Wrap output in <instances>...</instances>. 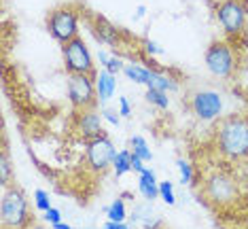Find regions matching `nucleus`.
Listing matches in <instances>:
<instances>
[{
    "mask_svg": "<svg viewBox=\"0 0 248 229\" xmlns=\"http://www.w3.org/2000/svg\"><path fill=\"white\" fill-rule=\"evenodd\" d=\"M218 149L225 157L242 159L248 155V121L242 117H227L218 127Z\"/></svg>",
    "mask_w": 248,
    "mask_h": 229,
    "instance_id": "nucleus-1",
    "label": "nucleus"
},
{
    "mask_svg": "<svg viewBox=\"0 0 248 229\" xmlns=\"http://www.w3.org/2000/svg\"><path fill=\"white\" fill-rule=\"evenodd\" d=\"M0 214H2V225L4 227H13L19 229L24 227L28 219H30V212H28V199L21 189L17 187H9L2 195V206H0Z\"/></svg>",
    "mask_w": 248,
    "mask_h": 229,
    "instance_id": "nucleus-2",
    "label": "nucleus"
},
{
    "mask_svg": "<svg viewBox=\"0 0 248 229\" xmlns=\"http://www.w3.org/2000/svg\"><path fill=\"white\" fill-rule=\"evenodd\" d=\"M64 51V66L70 75H87V76H98L93 70V60H92V53H89L85 41L81 36H75L72 41L64 43L62 47Z\"/></svg>",
    "mask_w": 248,
    "mask_h": 229,
    "instance_id": "nucleus-3",
    "label": "nucleus"
},
{
    "mask_svg": "<svg viewBox=\"0 0 248 229\" xmlns=\"http://www.w3.org/2000/svg\"><path fill=\"white\" fill-rule=\"evenodd\" d=\"M47 28L51 32V36L55 41H60L62 45L72 41L75 36H78V15L72 7H60L53 9L47 17Z\"/></svg>",
    "mask_w": 248,
    "mask_h": 229,
    "instance_id": "nucleus-4",
    "label": "nucleus"
},
{
    "mask_svg": "<svg viewBox=\"0 0 248 229\" xmlns=\"http://www.w3.org/2000/svg\"><path fill=\"white\" fill-rule=\"evenodd\" d=\"M68 98L75 110L95 108V104H98L95 79L87 75H70L68 76Z\"/></svg>",
    "mask_w": 248,
    "mask_h": 229,
    "instance_id": "nucleus-5",
    "label": "nucleus"
},
{
    "mask_svg": "<svg viewBox=\"0 0 248 229\" xmlns=\"http://www.w3.org/2000/svg\"><path fill=\"white\" fill-rule=\"evenodd\" d=\"M233 51L225 41H214L210 47L206 49V68L212 72L214 76H225L231 75L233 70Z\"/></svg>",
    "mask_w": 248,
    "mask_h": 229,
    "instance_id": "nucleus-6",
    "label": "nucleus"
},
{
    "mask_svg": "<svg viewBox=\"0 0 248 229\" xmlns=\"http://www.w3.org/2000/svg\"><path fill=\"white\" fill-rule=\"evenodd\" d=\"M115 144L110 142V138L106 136H98L92 138L87 142V166L95 172H104L108 166H112L115 161Z\"/></svg>",
    "mask_w": 248,
    "mask_h": 229,
    "instance_id": "nucleus-7",
    "label": "nucleus"
},
{
    "mask_svg": "<svg viewBox=\"0 0 248 229\" xmlns=\"http://www.w3.org/2000/svg\"><path fill=\"white\" fill-rule=\"evenodd\" d=\"M221 108H223V100L217 92L212 89H200L191 96V110L200 117L202 121H210V119H217L221 115Z\"/></svg>",
    "mask_w": 248,
    "mask_h": 229,
    "instance_id": "nucleus-8",
    "label": "nucleus"
},
{
    "mask_svg": "<svg viewBox=\"0 0 248 229\" xmlns=\"http://www.w3.org/2000/svg\"><path fill=\"white\" fill-rule=\"evenodd\" d=\"M218 21L225 28L227 34H240L246 26V11L240 0H225L217 9Z\"/></svg>",
    "mask_w": 248,
    "mask_h": 229,
    "instance_id": "nucleus-9",
    "label": "nucleus"
},
{
    "mask_svg": "<svg viewBox=\"0 0 248 229\" xmlns=\"http://www.w3.org/2000/svg\"><path fill=\"white\" fill-rule=\"evenodd\" d=\"M235 193H238L235 183L225 174H214L206 181V195L212 202H221V204L231 202L235 198Z\"/></svg>",
    "mask_w": 248,
    "mask_h": 229,
    "instance_id": "nucleus-10",
    "label": "nucleus"
},
{
    "mask_svg": "<svg viewBox=\"0 0 248 229\" xmlns=\"http://www.w3.org/2000/svg\"><path fill=\"white\" fill-rule=\"evenodd\" d=\"M77 113V123H78V132L92 140V138L104 136L102 130V115H98L95 108H85V110H75Z\"/></svg>",
    "mask_w": 248,
    "mask_h": 229,
    "instance_id": "nucleus-11",
    "label": "nucleus"
},
{
    "mask_svg": "<svg viewBox=\"0 0 248 229\" xmlns=\"http://www.w3.org/2000/svg\"><path fill=\"white\" fill-rule=\"evenodd\" d=\"M132 221H136L142 229H161V216L151 208V204H140L132 212Z\"/></svg>",
    "mask_w": 248,
    "mask_h": 229,
    "instance_id": "nucleus-12",
    "label": "nucleus"
},
{
    "mask_svg": "<svg viewBox=\"0 0 248 229\" xmlns=\"http://www.w3.org/2000/svg\"><path fill=\"white\" fill-rule=\"evenodd\" d=\"M138 189H140V193H142V198L149 199V202H153L157 195H159V185H157V181H155V172L153 170L144 168V170L140 172Z\"/></svg>",
    "mask_w": 248,
    "mask_h": 229,
    "instance_id": "nucleus-13",
    "label": "nucleus"
},
{
    "mask_svg": "<svg viewBox=\"0 0 248 229\" xmlns=\"http://www.w3.org/2000/svg\"><path fill=\"white\" fill-rule=\"evenodd\" d=\"M115 87H117L115 75H110L106 68L100 72L98 76H95V92H98V100H100V102L110 100V96L115 93Z\"/></svg>",
    "mask_w": 248,
    "mask_h": 229,
    "instance_id": "nucleus-14",
    "label": "nucleus"
},
{
    "mask_svg": "<svg viewBox=\"0 0 248 229\" xmlns=\"http://www.w3.org/2000/svg\"><path fill=\"white\" fill-rule=\"evenodd\" d=\"M146 87L149 89H161V92H174V89H176V83H174L170 76L161 75L159 70H151Z\"/></svg>",
    "mask_w": 248,
    "mask_h": 229,
    "instance_id": "nucleus-15",
    "label": "nucleus"
},
{
    "mask_svg": "<svg viewBox=\"0 0 248 229\" xmlns=\"http://www.w3.org/2000/svg\"><path fill=\"white\" fill-rule=\"evenodd\" d=\"M112 170H115V176L127 174L132 170V151H119L112 161Z\"/></svg>",
    "mask_w": 248,
    "mask_h": 229,
    "instance_id": "nucleus-16",
    "label": "nucleus"
},
{
    "mask_svg": "<svg viewBox=\"0 0 248 229\" xmlns=\"http://www.w3.org/2000/svg\"><path fill=\"white\" fill-rule=\"evenodd\" d=\"M129 147H132V153L138 155L142 161H151L153 159V153H151L149 144H146V140L142 136H132V140H129Z\"/></svg>",
    "mask_w": 248,
    "mask_h": 229,
    "instance_id": "nucleus-17",
    "label": "nucleus"
},
{
    "mask_svg": "<svg viewBox=\"0 0 248 229\" xmlns=\"http://www.w3.org/2000/svg\"><path fill=\"white\" fill-rule=\"evenodd\" d=\"M123 72L136 83H142V85L149 83V75H151L149 68H142V66H136V64H127L125 68H123Z\"/></svg>",
    "mask_w": 248,
    "mask_h": 229,
    "instance_id": "nucleus-18",
    "label": "nucleus"
},
{
    "mask_svg": "<svg viewBox=\"0 0 248 229\" xmlns=\"http://www.w3.org/2000/svg\"><path fill=\"white\" fill-rule=\"evenodd\" d=\"M146 100H149L151 104H155L157 108H168V106H170L168 92H161V89H146Z\"/></svg>",
    "mask_w": 248,
    "mask_h": 229,
    "instance_id": "nucleus-19",
    "label": "nucleus"
},
{
    "mask_svg": "<svg viewBox=\"0 0 248 229\" xmlns=\"http://www.w3.org/2000/svg\"><path fill=\"white\" fill-rule=\"evenodd\" d=\"M125 204H123V199L121 198H117L115 202L110 204V208H108V221L112 223H123L125 221Z\"/></svg>",
    "mask_w": 248,
    "mask_h": 229,
    "instance_id": "nucleus-20",
    "label": "nucleus"
},
{
    "mask_svg": "<svg viewBox=\"0 0 248 229\" xmlns=\"http://www.w3.org/2000/svg\"><path fill=\"white\" fill-rule=\"evenodd\" d=\"M159 198H161L168 206H174V202H176V198H174V185H172L170 181H163V183H159Z\"/></svg>",
    "mask_w": 248,
    "mask_h": 229,
    "instance_id": "nucleus-21",
    "label": "nucleus"
},
{
    "mask_svg": "<svg viewBox=\"0 0 248 229\" xmlns=\"http://www.w3.org/2000/svg\"><path fill=\"white\" fill-rule=\"evenodd\" d=\"M9 178H11V164H9V153L4 149L2 159H0V181H2L4 187H9Z\"/></svg>",
    "mask_w": 248,
    "mask_h": 229,
    "instance_id": "nucleus-22",
    "label": "nucleus"
},
{
    "mask_svg": "<svg viewBox=\"0 0 248 229\" xmlns=\"http://www.w3.org/2000/svg\"><path fill=\"white\" fill-rule=\"evenodd\" d=\"M34 204H36V208L43 210V212H47L49 208H51V204H49V195L45 193L43 189H36V193H34Z\"/></svg>",
    "mask_w": 248,
    "mask_h": 229,
    "instance_id": "nucleus-23",
    "label": "nucleus"
},
{
    "mask_svg": "<svg viewBox=\"0 0 248 229\" xmlns=\"http://www.w3.org/2000/svg\"><path fill=\"white\" fill-rule=\"evenodd\" d=\"M178 170H180V178H183V185H189L191 178H193V170H191L189 161L178 159Z\"/></svg>",
    "mask_w": 248,
    "mask_h": 229,
    "instance_id": "nucleus-24",
    "label": "nucleus"
},
{
    "mask_svg": "<svg viewBox=\"0 0 248 229\" xmlns=\"http://www.w3.org/2000/svg\"><path fill=\"white\" fill-rule=\"evenodd\" d=\"M104 68L108 70L110 75H117V72H121L123 68H125V66H123V62H121L119 58H117V55H110V58H108V62L104 64Z\"/></svg>",
    "mask_w": 248,
    "mask_h": 229,
    "instance_id": "nucleus-25",
    "label": "nucleus"
},
{
    "mask_svg": "<svg viewBox=\"0 0 248 229\" xmlns=\"http://www.w3.org/2000/svg\"><path fill=\"white\" fill-rule=\"evenodd\" d=\"M45 221H49L51 225H58V223H62V212L58 208H49L45 212Z\"/></svg>",
    "mask_w": 248,
    "mask_h": 229,
    "instance_id": "nucleus-26",
    "label": "nucleus"
},
{
    "mask_svg": "<svg viewBox=\"0 0 248 229\" xmlns=\"http://www.w3.org/2000/svg\"><path fill=\"white\" fill-rule=\"evenodd\" d=\"M102 117H104L106 121H110L112 125H119V113H115V110L104 108V110H102Z\"/></svg>",
    "mask_w": 248,
    "mask_h": 229,
    "instance_id": "nucleus-27",
    "label": "nucleus"
},
{
    "mask_svg": "<svg viewBox=\"0 0 248 229\" xmlns=\"http://www.w3.org/2000/svg\"><path fill=\"white\" fill-rule=\"evenodd\" d=\"M129 113H132V108H129L127 98H119V115H123V117H129Z\"/></svg>",
    "mask_w": 248,
    "mask_h": 229,
    "instance_id": "nucleus-28",
    "label": "nucleus"
},
{
    "mask_svg": "<svg viewBox=\"0 0 248 229\" xmlns=\"http://www.w3.org/2000/svg\"><path fill=\"white\" fill-rule=\"evenodd\" d=\"M142 164H144V161H142V159H140V157H138V155H134V153H132V170H136V172H138V174H140V172H142V170H144V166H142Z\"/></svg>",
    "mask_w": 248,
    "mask_h": 229,
    "instance_id": "nucleus-29",
    "label": "nucleus"
},
{
    "mask_svg": "<svg viewBox=\"0 0 248 229\" xmlns=\"http://www.w3.org/2000/svg\"><path fill=\"white\" fill-rule=\"evenodd\" d=\"M144 49H146L149 53H161V49L157 47L155 43H151V41H146V43H144Z\"/></svg>",
    "mask_w": 248,
    "mask_h": 229,
    "instance_id": "nucleus-30",
    "label": "nucleus"
},
{
    "mask_svg": "<svg viewBox=\"0 0 248 229\" xmlns=\"http://www.w3.org/2000/svg\"><path fill=\"white\" fill-rule=\"evenodd\" d=\"M104 229H129V227L125 225V223H112V221H108L104 225Z\"/></svg>",
    "mask_w": 248,
    "mask_h": 229,
    "instance_id": "nucleus-31",
    "label": "nucleus"
},
{
    "mask_svg": "<svg viewBox=\"0 0 248 229\" xmlns=\"http://www.w3.org/2000/svg\"><path fill=\"white\" fill-rule=\"evenodd\" d=\"M53 229H72L70 225H64V223H58V225H53Z\"/></svg>",
    "mask_w": 248,
    "mask_h": 229,
    "instance_id": "nucleus-32",
    "label": "nucleus"
},
{
    "mask_svg": "<svg viewBox=\"0 0 248 229\" xmlns=\"http://www.w3.org/2000/svg\"><path fill=\"white\" fill-rule=\"evenodd\" d=\"M32 229H43V227H32Z\"/></svg>",
    "mask_w": 248,
    "mask_h": 229,
    "instance_id": "nucleus-33",
    "label": "nucleus"
}]
</instances>
